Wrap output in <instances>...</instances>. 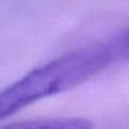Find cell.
<instances>
[{
  "instance_id": "obj_3",
  "label": "cell",
  "mask_w": 129,
  "mask_h": 129,
  "mask_svg": "<svg viewBox=\"0 0 129 129\" xmlns=\"http://www.w3.org/2000/svg\"><path fill=\"white\" fill-rule=\"evenodd\" d=\"M118 61H129V26L108 40Z\"/></svg>"
},
{
  "instance_id": "obj_1",
  "label": "cell",
  "mask_w": 129,
  "mask_h": 129,
  "mask_svg": "<svg viewBox=\"0 0 129 129\" xmlns=\"http://www.w3.org/2000/svg\"><path fill=\"white\" fill-rule=\"evenodd\" d=\"M117 62L110 42L85 46L39 65L0 90V121L87 82Z\"/></svg>"
},
{
  "instance_id": "obj_2",
  "label": "cell",
  "mask_w": 129,
  "mask_h": 129,
  "mask_svg": "<svg viewBox=\"0 0 129 129\" xmlns=\"http://www.w3.org/2000/svg\"><path fill=\"white\" fill-rule=\"evenodd\" d=\"M0 129H94V125L86 118H39L13 122Z\"/></svg>"
}]
</instances>
